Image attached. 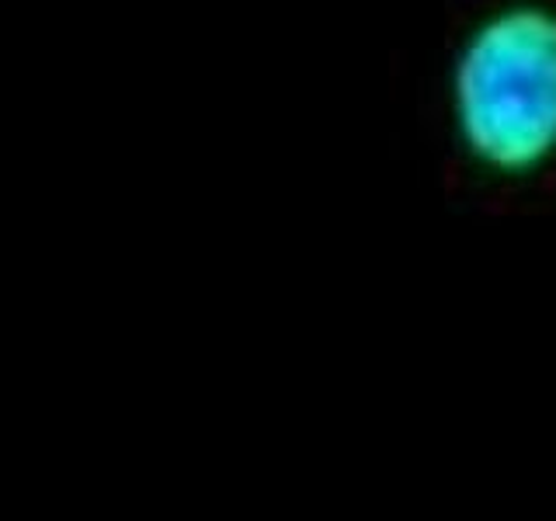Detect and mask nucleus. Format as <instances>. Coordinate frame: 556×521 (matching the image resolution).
<instances>
[{"mask_svg": "<svg viewBox=\"0 0 556 521\" xmlns=\"http://www.w3.org/2000/svg\"><path fill=\"white\" fill-rule=\"evenodd\" d=\"M452 115L466 153L504 178L556 156V11L515 4L469 35L452 69Z\"/></svg>", "mask_w": 556, "mask_h": 521, "instance_id": "obj_1", "label": "nucleus"}]
</instances>
